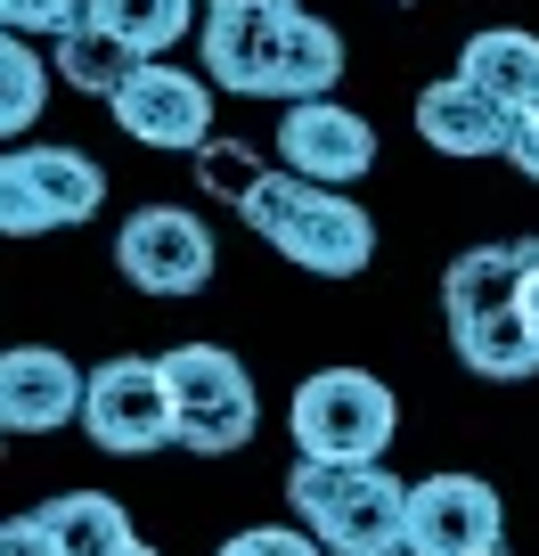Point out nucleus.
Returning a JSON list of instances; mask_svg holds the SVG:
<instances>
[{
    "instance_id": "f257e3e1",
    "label": "nucleus",
    "mask_w": 539,
    "mask_h": 556,
    "mask_svg": "<svg viewBox=\"0 0 539 556\" xmlns=\"http://www.w3.org/2000/svg\"><path fill=\"white\" fill-rule=\"evenodd\" d=\"M286 507L328 556H409V483L384 475V458H295Z\"/></svg>"
},
{
    "instance_id": "f03ea898",
    "label": "nucleus",
    "mask_w": 539,
    "mask_h": 556,
    "mask_svg": "<svg viewBox=\"0 0 539 556\" xmlns=\"http://www.w3.org/2000/svg\"><path fill=\"white\" fill-rule=\"evenodd\" d=\"M245 229L261 245H279L295 270L311 278H360L376 262V222L351 205L344 189L328 180H303V173H261V189L245 197Z\"/></svg>"
},
{
    "instance_id": "7ed1b4c3",
    "label": "nucleus",
    "mask_w": 539,
    "mask_h": 556,
    "mask_svg": "<svg viewBox=\"0 0 539 556\" xmlns=\"http://www.w3.org/2000/svg\"><path fill=\"white\" fill-rule=\"evenodd\" d=\"M286 426H295L303 458H384V442L400 434V401L368 368H319L295 384Z\"/></svg>"
},
{
    "instance_id": "20e7f679",
    "label": "nucleus",
    "mask_w": 539,
    "mask_h": 556,
    "mask_svg": "<svg viewBox=\"0 0 539 556\" xmlns=\"http://www.w3.org/2000/svg\"><path fill=\"white\" fill-rule=\"evenodd\" d=\"M164 377H172V409H180V451L229 458V451L254 442L261 401H254V377H245L238 352H221V344H172V352H164Z\"/></svg>"
},
{
    "instance_id": "39448f33",
    "label": "nucleus",
    "mask_w": 539,
    "mask_h": 556,
    "mask_svg": "<svg viewBox=\"0 0 539 556\" xmlns=\"http://www.w3.org/2000/svg\"><path fill=\"white\" fill-rule=\"evenodd\" d=\"M82 434L115 458H140L180 442V409H172V377H164V352H123V361L90 368V393H82Z\"/></svg>"
},
{
    "instance_id": "423d86ee",
    "label": "nucleus",
    "mask_w": 539,
    "mask_h": 556,
    "mask_svg": "<svg viewBox=\"0 0 539 556\" xmlns=\"http://www.w3.org/2000/svg\"><path fill=\"white\" fill-rule=\"evenodd\" d=\"M106 205V173L74 148H9L0 156V229L9 238H41V229H74Z\"/></svg>"
},
{
    "instance_id": "0eeeda50",
    "label": "nucleus",
    "mask_w": 539,
    "mask_h": 556,
    "mask_svg": "<svg viewBox=\"0 0 539 556\" xmlns=\"http://www.w3.org/2000/svg\"><path fill=\"white\" fill-rule=\"evenodd\" d=\"M115 270L140 287V295H205V278H213V229L196 222L189 205H140L131 222H123L115 238Z\"/></svg>"
},
{
    "instance_id": "6e6552de",
    "label": "nucleus",
    "mask_w": 539,
    "mask_h": 556,
    "mask_svg": "<svg viewBox=\"0 0 539 556\" xmlns=\"http://www.w3.org/2000/svg\"><path fill=\"white\" fill-rule=\"evenodd\" d=\"M106 106H115L123 139H140V148H189L196 156L213 139V74H189L172 58H147Z\"/></svg>"
},
{
    "instance_id": "1a4fd4ad",
    "label": "nucleus",
    "mask_w": 539,
    "mask_h": 556,
    "mask_svg": "<svg viewBox=\"0 0 539 556\" xmlns=\"http://www.w3.org/2000/svg\"><path fill=\"white\" fill-rule=\"evenodd\" d=\"M303 0H245V9H213L205 17V74L238 99H279V50Z\"/></svg>"
},
{
    "instance_id": "9d476101",
    "label": "nucleus",
    "mask_w": 539,
    "mask_h": 556,
    "mask_svg": "<svg viewBox=\"0 0 539 556\" xmlns=\"http://www.w3.org/2000/svg\"><path fill=\"white\" fill-rule=\"evenodd\" d=\"M499 491L483 475H425L409 483V556H483L499 548Z\"/></svg>"
},
{
    "instance_id": "9b49d317",
    "label": "nucleus",
    "mask_w": 539,
    "mask_h": 556,
    "mask_svg": "<svg viewBox=\"0 0 539 556\" xmlns=\"http://www.w3.org/2000/svg\"><path fill=\"white\" fill-rule=\"evenodd\" d=\"M279 156H286V173L344 189V180H360L368 164H376V123L351 115L335 90H328V99H295L279 115Z\"/></svg>"
},
{
    "instance_id": "f8f14e48",
    "label": "nucleus",
    "mask_w": 539,
    "mask_h": 556,
    "mask_svg": "<svg viewBox=\"0 0 539 556\" xmlns=\"http://www.w3.org/2000/svg\"><path fill=\"white\" fill-rule=\"evenodd\" d=\"M82 393H90V377L57 344H17L9 361H0V426H9V434L82 426Z\"/></svg>"
},
{
    "instance_id": "ddd939ff",
    "label": "nucleus",
    "mask_w": 539,
    "mask_h": 556,
    "mask_svg": "<svg viewBox=\"0 0 539 556\" xmlns=\"http://www.w3.org/2000/svg\"><path fill=\"white\" fill-rule=\"evenodd\" d=\"M418 139L434 156H458V164L506 156V148H515V106H499L490 90H474L466 74H441V83L418 90Z\"/></svg>"
},
{
    "instance_id": "4468645a",
    "label": "nucleus",
    "mask_w": 539,
    "mask_h": 556,
    "mask_svg": "<svg viewBox=\"0 0 539 556\" xmlns=\"http://www.w3.org/2000/svg\"><path fill=\"white\" fill-rule=\"evenodd\" d=\"M450 352L466 361V377L483 384H523L539 377V328L523 303H490V312H450Z\"/></svg>"
},
{
    "instance_id": "2eb2a0df",
    "label": "nucleus",
    "mask_w": 539,
    "mask_h": 556,
    "mask_svg": "<svg viewBox=\"0 0 539 556\" xmlns=\"http://www.w3.org/2000/svg\"><path fill=\"white\" fill-rule=\"evenodd\" d=\"M458 74L523 115V106H539V34H523V25H483V34L458 50Z\"/></svg>"
},
{
    "instance_id": "dca6fc26",
    "label": "nucleus",
    "mask_w": 539,
    "mask_h": 556,
    "mask_svg": "<svg viewBox=\"0 0 539 556\" xmlns=\"http://www.w3.org/2000/svg\"><path fill=\"white\" fill-rule=\"evenodd\" d=\"M523 270H531V238L466 245V254L441 270V303H450V312H490V303H523Z\"/></svg>"
},
{
    "instance_id": "f3484780",
    "label": "nucleus",
    "mask_w": 539,
    "mask_h": 556,
    "mask_svg": "<svg viewBox=\"0 0 539 556\" xmlns=\"http://www.w3.org/2000/svg\"><path fill=\"white\" fill-rule=\"evenodd\" d=\"M335 83H344V34H335L328 17H311V9H295V25H286V50H279V106L328 99Z\"/></svg>"
},
{
    "instance_id": "a211bd4d",
    "label": "nucleus",
    "mask_w": 539,
    "mask_h": 556,
    "mask_svg": "<svg viewBox=\"0 0 539 556\" xmlns=\"http://www.w3.org/2000/svg\"><path fill=\"white\" fill-rule=\"evenodd\" d=\"M90 25H106L140 58H164L196 34V0H90Z\"/></svg>"
},
{
    "instance_id": "6ab92c4d",
    "label": "nucleus",
    "mask_w": 539,
    "mask_h": 556,
    "mask_svg": "<svg viewBox=\"0 0 539 556\" xmlns=\"http://www.w3.org/2000/svg\"><path fill=\"white\" fill-rule=\"evenodd\" d=\"M41 516H50V532H57V548H66V556H115L123 540H140V532H131V516H123L106 491H57Z\"/></svg>"
},
{
    "instance_id": "aec40b11",
    "label": "nucleus",
    "mask_w": 539,
    "mask_h": 556,
    "mask_svg": "<svg viewBox=\"0 0 539 556\" xmlns=\"http://www.w3.org/2000/svg\"><path fill=\"white\" fill-rule=\"evenodd\" d=\"M140 66H147V58L131 50V41H115L106 25H82V34H66V41H57V74H66V83L82 90V99H115V90L131 83Z\"/></svg>"
},
{
    "instance_id": "412c9836",
    "label": "nucleus",
    "mask_w": 539,
    "mask_h": 556,
    "mask_svg": "<svg viewBox=\"0 0 539 556\" xmlns=\"http://www.w3.org/2000/svg\"><path fill=\"white\" fill-rule=\"evenodd\" d=\"M41 106H50V66H41V50H25V34L0 41V131H34Z\"/></svg>"
},
{
    "instance_id": "4be33fe9",
    "label": "nucleus",
    "mask_w": 539,
    "mask_h": 556,
    "mask_svg": "<svg viewBox=\"0 0 539 556\" xmlns=\"http://www.w3.org/2000/svg\"><path fill=\"white\" fill-rule=\"evenodd\" d=\"M196 189L245 205V197L261 189V156H254V148H238V139H205V148H196Z\"/></svg>"
},
{
    "instance_id": "5701e85b",
    "label": "nucleus",
    "mask_w": 539,
    "mask_h": 556,
    "mask_svg": "<svg viewBox=\"0 0 539 556\" xmlns=\"http://www.w3.org/2000/svg\"><path fill=\"white\" fill-rule=\"evenodd\" d=\"M0 25L25 41H66L90 25V0H0Z\"/></svg>"
},
{
    "instance_id": "b1692460",
    "label": "nucleus",
    "mask_w": 539,
    "mask_h": 556,
    "mask_svg": "<svg viewBox=\"0 0 539 556\" xmlns=\"http://www.w3.org/2000/svg\"><path fill=\"white\" fill-rule=\"evenodd\" d=\"M221 556H328L311 523H245L221 540Z\"/></svg>"
},
{
    "instance_id": "393cba45",
    "label": "nucleus",
    "mask_w": 539,
    "mask_h": 556,
    "mask_svg": "<svg viewBox=\"0 0 539 556\" xmlns=\"http://www.w3.org/2000/svg\"><path fill=\"white\" fill-rule=\"evenodd\" d=\"M0 556H66V548H57L50 516L34 507V516H9V523H0Z\"/></svg>"
},
{
    "instance_id": "a878e982",
    "label": "nucleus",
    "mask_w": 539,
    "mask_h": 556,
    "mask_svg": "<svg viewBox=\"0 0 539 556\" xmlns=\"http://www.w3.org/2000/svg\"><path fill=\"white\" fill-rule=\"evenodd\" d=\"M506 156H515L523 180H539V106H523V115H515V148H506Z\"/></svg>"
},
{
    "instance_id": "bb28decb",
    "label": "nucleus",
    "mask_w": 539,
    "mask_h": 556,
    "mask_svg": "<svg viewBox=\"0 0 539 556\" xmlns=\"http://www.w3.org/2000/svg\"><path fill=\"white\" fill-rule=\"evenodd\" d=\"M523 312H531V328H539V238H531V270H523Z\"/></svg>"
},
{
    "instance_id": "cd10ccee",
    "label": "nucleus",
    "mask_w": 539,
    "mask_h": 556,
    "mask_svg": "<svg viewBox=\"0 0 539 556\" xmlns=\"http://www.w3.org/2000/svg\"><path fill=\"white\" fill-rule=\"evenodd\" d=\"M115 556H156V548H147V540H123V548Z\"/></svg>"
},
{
    "instance_id": "c85d7f7f",
    "label": "nucleus",
    "mask_w": 539,
    "mask_h": 556,
    "mask_svg": "<svg viewBox=\"0 0 539 556\" xmlns=\"http://www.w3.org/2000/svg\"><path fill=\"white\" fill-rule=\"evenodd\" d=\"M213 9H245V0H213Z\"/></svg>"
},
{
    "instance_id": "c756f323",
    "label": "nucleus",
    "mask_w": 539,
    "mask_h": 556,
    "mask_svg": "<svg viewBox=\"0 0 539 556\" xmlns=\"http://www.w3.org/2000/svg\"><path fill=\"white\" fill-rule=\"evenodd\" d=\"M483 556H506V540H499V548H483Z\"/></svg>"
},
{
    "instance_id": "7c9ffc66",
    "label": "nucleus",
    "mask_w": 539,
    "mask_h": 556,
    "mask_svg": "<svg viewBox=\"0 0 539 556\" xmlns=\"http://www.w3.org/2000/svg\"><path fill=\"white\" fill-rule=\"evenodd\" d=\"M400 9H409V0H400Z\"/></svg>"
}]
</instances>
